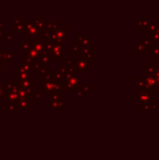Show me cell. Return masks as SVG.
<instances>
[{
	"mask_svg": "<svg viewBox=\"0 0 159 160\" xmlns=\"http://www.w3.org/2000/svg\"><path fill=\"white\" fill-rule=\"evenodd\" d=\"M149 18L148 17H141L137 18V29H147L149 24Z\"/></svg>",
	"mask_w": 159,
	"mask_h": 160,
	"instance_id": "obj_4",
	"label": "cell"
},
{
	"mask_svg": "<svg viewBox=\"0 0 159 160\" xmlns=\"http://www.w3.org/2000/svg\"><path fill=\"white\" fill-rule=\"evenodd\" d=\"M157 29H158L157 22H156V21L149 22V24H148V27H147V30H148V33H149V34L156 32Z\"/></svg>",
	"mask_w": 159,
	"mask_h": 160,
	"instance_id": "obj_7",
	"label": "cell"
},
{
	"mask_svg": "<svg viewBox=\"0 0 159 160\" xmlns=\"http://www.w3.org/2000/svg\"><path fill=\"white\" fill-rule=\"evenodd\" d=\"M145 88L144 91H147L154 94H159V83L157 82L156 77H145Z\"/></svg>",
	"mask_w": 159,
	"mask_h": 160,
	"instance_id": "obj_1",
	"label": "cell"
},
{
	"mask_svg": "<svg viewBox=\"0 0 159 160\" xmlns=\"http://www.w3.org/2000/svg\"><path fill=\"white\" fill-rule=\"evenodd\" d=\"M158 31H159V27H158Z\"/></svg>",
	"mask_w": 159,
	"mask_h": 160,
	"instance_id": "obj_14",
	"label": "cell"
},
{
	"mask_svg": "<svg viewBox=\"0 0 159 160\" xmlns=\"http://www.w3.org/2000/svg\"><path fill=\"white\" fill-rule=\"evenodd\" d=\"M137 94H140L141 92L144 91L145 88V78L141 76V77H137Z\"/></svg>",
	"mask_w": 159,
	"mask_h": 160,
	"instance_id": "obj_6",
	"label": "cell"
},
{
	"mask_svg": "<svg viewBox=\"0 0 159 160\" xmlns=\"http://www.w3.org/2000/svg\"><path fill=\"white\" fill-rule=\"evenodd\" d=\"M137 101L142 104H148L153 101V95L147 91H142L140 94H138Z\"/></svg>",
	"mask_w": 159,
	"mask_h": 160,
	"instance_id": "obj_2",
	"label": "cell"
},
{
	"mask_svg": "<svg viewBox=\"0 0 159 160\" xmlns=\"http://www.w3.org/2000/svg\"><path fill=\"white\" fill-rule=\"evenodd\" d=\"M136 52H137V55H144V53L146 52L145 49L142 47V45L139 42L137 44V47H136Z\"/></svg>",
	"mask_w": 159,
	"mask_h": 160,
	"instance_id": "obj_10",
	"label": "cell"
},
{
	"mask_svg": "<svg viewBox=\"0 0 159 160\" xmlns=\"http://www.w3.org/2000/svg\"><path fill=\"white\" fill-rule=\"evenodd\" d=\"M148 54L151 56H157L159 55V46L157 43H153L148 47V49L146 50Z\"/></svg>",
	"mask_w": 159,
	"mask_h": 160,
	"instance_id": "obj_5",
	"label": "cell"
},
{
	"mask_svg": "<svg viewBox=\"0 0 159 160\" xmlns=\"http://www.w3.org/2000/svg\"><path fill=\"white\" fill-rule=\"evenodd\" d=\"M140 43L142 45V47L145 49V51L148 49V47L152 44V41L147 38H141V40H140Z\"/></svg>",
	"mask_w": 159,
	"mask_h": 160,
	"instance_id": "obj_9",
	"label": "cell"
},
{
	"mask_svg": "<svg viewBox=\"0 0 159 160\" xmlns=\"http://www.w3.org/2000/svg\"><path fill=\"white\" fill-rule=\"evenodd\" d=\"M153 43H157L159 41V31L158 29L156 31V32H154V33H151V34H149V38H148Z\"/></svg>",
	"mask_w": 159,
	"mask_h": 160,
	"instance_id": "obj_8",
	"label": "cell"
},
{
	"mask_svg": "<svg viewBox=\"0 0 159 160\" xmlns=\"http://www.w3.org/2000/svg\"><path fill=\"white\" fill-rule=\"evenodd\" d=\"M157 45H158V46H159V41H158V42H157Z\"/></svg>",
	"mask_w": 159,
	"mask_h": 160,
	"instance_id": "obj_13",
	"label": "cell"
},
{
	"mask_svg": "<svg viewBox=\"0 0 159 160\" xmlns=\"http://www.w3.org/2000/svg\"><path fill=\"white\" fill-rule=\"evenodd\" d=\"M156 79H157V82L159 83V68H157V73H156Z\"/></svg>",
	"mask_w": 159,
	"mask_h": 160,
	"instance_id": "obj_12",
	"label": "cell"
},
{
	"mask_svg": "<svg viewBox=\"0 0 159 160\" xmlns=\"http://www.w3.org/2000/svg\"><path fill=\"white\" fill-rule=\"evenodd\" d=\"M157 67L155 64H145L144 65V73L145 77H155L157 73Z\"/></svg>",
	"mask_w": 159,
	"mask_h": 160,
	"instance_id": "obj_3",
	"label": "cell"
},
{
	"mask_svg": "<svg viewBox=\"0 0 159 160\" xmlns=\"http://www.w3.org/2000/svg\"><path fill=\"white\" fill-rule=\"evenodd\" d=\"M153 64H155L159 68V55H157V56H153Z\"/></svg>",
	"mask_w": 159,
	"mask_h": 160,
	"instance_id": "obj_11",
	"label": "cell"
}]
</instances>
